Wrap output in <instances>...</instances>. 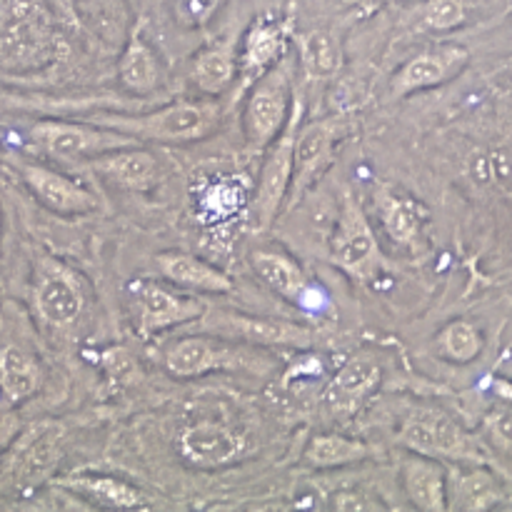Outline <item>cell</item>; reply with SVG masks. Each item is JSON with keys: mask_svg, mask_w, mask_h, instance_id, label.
I'll return each instance as SVG.
<instances>
[{"mask_svg": "<svg viewBox=\"0 0 512 512\" xmlns=\"http://www.w3.org/2000/svg\"><path fill=\"white\" fill-rule=\"evenodd\" d=\"M88 123L100 128L118 130L133 140H153V143H193L203 140L218 128L220 110L213 103H173L165 108L140 115L100 113L88 115Z\"/></svg>", "mask_w": 512, "mask_h": 512, "instance_id": "1", "label": "cell"}, {"mask_svg": "<svg viewBox=\"0 0 512 512\" xmlns=\"http://www.w3.org/2000/svg\"><path fill=\"white\" fill-rule=\"evenodd\" d=\"M293 110V73L288 60H278L255 80L243 113V135L253 150H263L285 128Z\"/></svg>", "mask_w": 512, "mask_h": 512, "instance_id": "2", "label": "cell"}, {"mask_svg": "<svg viewBox=\"0 0 512 512\" xmlns=\"http://www.w3.org/2000/svg\"><path fill=\"white\" fill-rule=\"evenodd\" d=\"M300 118H303V103L293 100L288 123L280 130L278 138L268 145V153H265L263 168H260L258 175L253 205H250V218H253V225L258 230H268L285 208L290 175H293V140L300 128Z\"/></svg>", "mask_w": 512, "mask_h": 512, "instance_id": "3", "label": "cell"}, {"mask_svg": "<svg viewBox=\"0 0 512 512\" xmlns=\"http://www.w3.org/2000/svg\"><path fill=\"white\" fill-rule=\"evenodd\" d=\"M28 138L40 153L55 160H93L118 148L138 145L130 135L100 128L95 123H65V120H40L28 130Z\"/></svg>", "mask_w": 512, "mask_h": 512, "instance_id": "4", "label": "cell"}, {"mask_svg": "<svg viewBox=\"0 0 512 512\" xmlns=\"http://www.w3.org/2000/svg\"><path fill=\"white\" fill-rule=\"evenodd\" d=\"M198 320L203 333L225 340H243L260 348H310L315 340V333L305 325L233 313V310H210Z\"/></svg>", "mask_w": 512, "mask_h": 512, "instance_id": "5", "label": "cell"}, {"mask_svg": "<svg viewBox=\"0 0 512 512\" xmlns=\"http://www.w3.org/2000/svg\"><path fill=\"white\" fill-rule=\"evenodd\" d=\"M348 130V120L338 118H323V120H310L303 128H298L293 140V175H290V188H288V203L283 210L293 208L305 190L318 180L330 165L335 153V145L343 138Z\"/></svg>", "mask_w": 512, "mask_h": 512, "instance_id": "6", "label": "cell"}, {"mask_svg": "<svg viewBox=\"0 0 512 512\" xmlns=\"http://www.w3.org/2000/svg\"><path fill=\"white\" fill-rule=\"evenodd\" d=\"M330 255L333 263L340 270L355 280H368L375 278L380 270V248L375 240L373 228H370L368 218H365L363 208L358 200L350 193H345L343 208H340L338 228H335L333 240H330Z\"/></svg>", "mask_w": 512, "mask_h": 512, "instance_id": "7", "label": "cell"}, {"mask_svg": "<svg viewBox=\"0 0 512 512\" xmlns=\"http://www.w3.org/2000/svg\"><path fill=\"white\" fill-rule=\"evenodd\" d=\"M400 443L415 455H425L433 460H470L478 463L483 458L480 445L455 423L453 418L435 410L413 415L405 420L400 430Z\"/></svg>", "mask_w": 512, "mask_h": 512, "instance_id": "8", "label": "cell"}, {"mask_svg": "<svg viewBox=\"0 0 512 512\" xmlns=\"http://www.w3.org/2000/svg\"><path fill=\"white\" fill-rule=\"evenodd\" d=\"M258 355L245 348H235L225 338H205L190 335L165 350V368L175 378H198V375L215 373V370L253 368Z\"/></svg>", "mask_w": 512, "mask_h": 512, "instance_id": "9", "label": "cell"}, {"mask_svg": "<svg viewBox=\"0 0 512 512\" xmlns=\"http://www.w3.org/2000/svg\"><path fill=\"white\" fill-rule=\"evenodd\" d=\"M35 310L53 328H68L85 308L83 283L68 265L43 258L35 270Z\"/></svg>", "mask_w": 512, "mask_h": 512, "instance_id": "10", "label": "cell"}, {"mask_svg": "<svg viewBox=\"0 0 512 512\" xmlns=\"http://www.w3.org/2000/svg\"><path fill=\"white\" fill-rule=\"evenodd\" d=\"M128 293L138 315V333L143 338H150L153 333L168 330L173 325L198 320L205 313L200 300L173 293L155 280H135L130 283Z\"/></svg>", "mask_w": 512, "mask_h": 512, "instance_id": "11", "label": "cell"}, {"mask_svg": "<svg viewBox=\"0 0 512 512\" xmlns=\"http://www.w3.org/2000/svg\"><path fill=\"white\" fill-rule=\"evenodd\" d=\"M18 175L25 188L35 195V200L50 213L73 218V215H88L98 208V198L88 188L48 165L18 163Z\"/></svg>", "mask_w": 512, "mask_h": 512, "instance_id": "12", "label": "cell"}, {"mask_svg": "<svg viewBox=\"0 0 512 512\" xmlns=\"http://www.w3.org/2000/svg\"><path fill=\"white\" fill-rule=\"evenodd\" d=\"M180 458L200 470H218L233 465L245 453V438L228 425L198 423L188 425L178 435Z\"/></svg>", "mask_w": 512, "mask_h": 512, "instance_id": "13", "label": "cell"}, {"mask_svg": "<svg viewBox=\"0 0 512 512\" xmlns=\"http://www.w3.org/2000/svg\"><path fill=\"white\" fill-rule=\"evenodd\" d=\"M468 63L470 53L460 45H443V48L428 50V53L415 55L395 73L390 90H393L395 98H405V95L418 93V90L435 88V85L453 80Z\"/></svg>", "mask_w": 512, "mask_h": 512, "instance_id": "14", "label": "cell"}, {"mask_svg": "<svg viewBox=\"0 0 512 512\" xmlns=\"http://www.w3.org/2000/svg\"><path fill=\"white\" fill-rule=\"evenodd\" d=\"M158 268L163 273L165 280L180 285V288L198 290V293H230L233 290V280L218 270L215 265L205 263V260L195 258L190 253H180V250H168V253H160Z\"/></svg>", "mask_w": 512, "mask_h": 512, "instance_id": "15", "label": "cell"}, {"mask_svg": "<svg viewBox=\"0 0 512 512\" xmlns=\"http://www.w3.org/2000/svg\"><path fill=\"white\" fill-rule=\"evenodd\" d=\"M380 383V365L373 358L365 355H355L350 358L343 368L338 370L328 385V403L335 413L348 415L360 408L365 398L375 390Z\"/></svg>", "mask_w": 512, "mask_h": 512, "instance_id": "16", "label": "cell"}, {"mask_svg": "<svg viewBox=\"0 0 512 512\" xmlns=\"http://www.w3.org/2000/svg\"><path fill=\"white\" fill-rule=\"evenodd\" d=\"M90 163L110 183L128 190L150 188L155 183V175H158V160H155V155L138 148V145L110 150V153L93 158Z\"/></svg>", "mask_w": 512, "mask_h": 512, "instance_id": "17", "label": "cell"}, {"mask_svg": "<svg viewBox=\"0 0 512 512\" xmlns=\"http://www.w3.org/2000/svg\"><path fill=\"white\" fill-rule=\"evenodd\" d=\"M403 483L410 503L423 512L448 510V473L425 455H415L403 465Z\"/></svg>", "mask_w": 512, "mask_h": 512, "instance_id": "18", "label": "cell"}, {"mask_svg": "<svg viewBox=\"0 0 512 512\" xmlns=\"http://www.w3.org/2000/svg\"><path fill=\"white\" fill-rule=\"evenodd\" d=\"M505 498L503 485L493 473L483 468L455 470L448 478V508L483 512L500 505Z\"/></svg>", "mask_w": 512, "mask_h": 512, "instance_id": "19", "label": "cell"}, {"mask_svg": "<svg viewBox=\"0 0 512 512\" xmlns=\"http://www.w3.org/2000/svg\"><path fill=\"white\" fill-rule=\"evenodd\" d=\"M250 265H253V273L258 275L260 283L268 285L273 293L283 295L290 303H300V298L308 290V275L285 253H278V250H255L250 255Z\"/></svg>", "mask_w": 512, "mask_h": 512, "instance_id": "20", "label": "cell"}, {"mask_svg": "<svg viewBox=\"0 0 512 512\" xmlns=\"http://www.w3.org/2000/svg\"><path fill=\"white\" fill-rule=\"evenodd\" d=\"M285 45H288V40H285L283 23H273L268 18L255 20L245 33L240 68L245 75H258L260 78L265 70L285 58Z\"/></svg>", "mask_w": 512, "mask_h": 512, "instance_id": "21", "label": "cell"}, {"mask_svg": "<svg viewBox=\"0 0 512 512\" xmlns=\"http://www.w3.org/2000/svg\"><path fill=\"white\" fill-rule=\"evenodd\" d=\"M378 213L390 238L400 245H410L420 233L423 205L395 185H383L378 190Z\"/></svg>", "mask_w": 512, "mask_h": 512, "instance_id": "22", "label": "cell"}, {"mask_svg": "<svg viewBox=\"0 0 512 512\" xmlns=\"http://www.w3.org/2000/svg\"><path fill=\"white\" fill-rule=\"evenodd\" d=\"M40 388V368L15 345L0 348V393L8 403H20Z\"/></svg>", "mask_w": 512, "mask_h": 512, "instance_id": "23", "label": "cell"}, {"mask_svg": "<svg viewBox=\"0 0 512 512\" xmlns=\"http://www.w3.org/2000/svg\"><path fill=\"white\" fill-rule=\"evenodd\" d=\"M65 488L78 493L80 498H88L93 503L103 505V508L115 510H133L145 503L143 493L133 485L123 483L115 478H100V475H80V478L65 480Z\"/></svg>", "mask_w": 512, "mask_h": 512, "instance_id": "24", "label": "cell"}, {"mask_svg": "<svg viewBox=\"0 0 512 512\" xmlns=\"http://www.w3.org/2000/svg\"><path fill=\"white\" fill-rule=\"evenodd\" d=\"M118 78L128 93L133 95H148L158 88L160 83V68L155 60L153 50L143 43L140 38H133L128 48L120 55Z\"/></svg>", "mask_w": 512, "mask_h": 512, "instance_id": "25", "label": "cell"}, {"mask_svg": "<svg viewBox=\"0 0 512 512\" xmlns=\"http://www.w3.org/2000/svg\"><path fill=\"white\" fill-rule=\"evenodd\" d=\"M235 55L228 45H215V48H205L195 55L193 70L190 78L198 85L203 93L220 95L235 78Z\"/></svg>", "mask_w": 512, "mask_h": 512, "instance_id": "26", "label": "cell"}, {"mask_svg": "<svg viewBox=\"0 0 512 512\" xmlns=\"http://www.w3.org/2000/svg\"><path fill=\"white\" fill-rule=\"evenodd\" d=\"M368 455V445L360 443V440L345 438V435H318V438L310 440L308 450H305L308 465L318 470L345 468V465L360 463Z\"/></svg>", "mask_w": 512, "mask_h": 512, "instance_id": "27", "label": "cell"}, {"mask_svg": "<svg viewBox=\"0 0 512 512\" xmlns=\"http://www.w3.org/2000/svg\"><path fill=\"white\" fill-rule=\"evenodd\" d=\"M300 60H303L305 73L313 78H325V75L338 73L343 65V50H340L338 38L328 30H313L300 40Z\"/></svg>", "mask_w": 512, "mask_h": 512, "instance_id": "28", "label": "cell"}, {"mask_svg": "<svg viewBox=\"0 0 512 512\" xmlns=\"http://www.w3.org/2000/svg\"><path fill=\"white\" fill-rule=\"evenodd\" d=\"M440 348L455 363H470L483 350V335L468 320H455L440 333Z\"/></svg>", "mask_w": 512, "mask_h": 512, "instance_id": "29", "label": "cell"}, {"mask_svg": "<svg viewBox=\"0 0 512 512\" xmlns=\"http://www.w3.org/2000/svg\"><path fill=\"white\" fill-rule=\"evenodd\" d=\"M465 15L468 13H465L463 0H430L423 8V23L425 28L445 33V30H453L458 25H463Z\"/></svg>", "mask_w": 512, "mask_h": 512, "instance_id": "30", "label": "cell"}]
</instances>
